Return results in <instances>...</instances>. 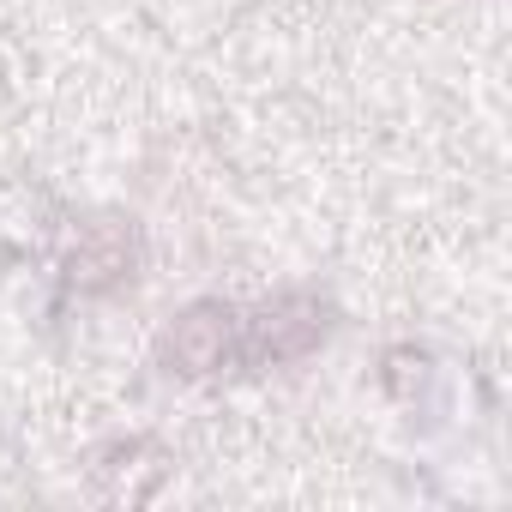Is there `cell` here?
<instances>
[{"mask_svg": "<svg viewBox=\"0 0 512 512\" xmlns=\"http://www.w3.org/2000/svg\"><path fill=\"white\" fill-rule=\"evenodd\" d=\"M235 338H241V314L229 302H193L157 338V362L181 380H205L223 362H235Z\"/></svg>", "mask_w": 512, "mask_h": 512, "instance_id": "obj_2", "label": "cell"}, {"mask_svg": "<svg viewBox=\"0 0 512 512\" xmlns=\"http://www.w3.org/2000/svg\"><path fill=\"white\" fill-rule=\"evenodd\" d=\"M139 272V229L127 217H97L79 223V241L67 253V290L79 296H109L121 284H133Z\"/></svg>", "mask_w": 512, "mask_h": 512, "instance_id": "obj_3", "label": "cell"}, {"mask_svg": "<svg viewBox=\"0 0 512 512\" xmlns=\"http://www.w3.org/2000/svg\"><path fill=\"white\" fill-rule=\"evenodd\" d=\"M332 332V308L308 290H290L278 302H266L253 320H241L235 338V362L247 368H272V362H302L308 350H320Z\"/></svg>", "mask_w": 512, "mask_h": 512, "instance_id": "obj_1", "label": "cell"}]
</instances>
